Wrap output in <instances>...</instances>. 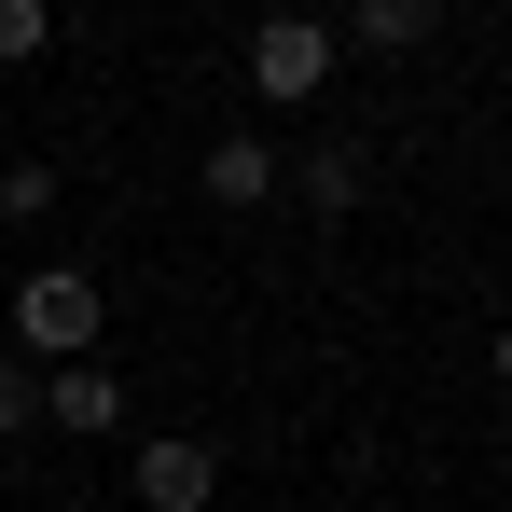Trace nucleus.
Returning <instances> with one entry per match:
<instances>
[{
    "instance_id": "nucleus-2",
    "label": "nucleus",
    "mask_w": 512,
    "mask_h": 512,
    "mask_svg": "<svg viewBox=\"0 0 512 512\" xmlns=\"http://www.w3.org/2000/svg\"><path fill=\"white\" fill-rule=\"evenodd\" d=\"M319 84H333V14H263L250 28V97L263 111H305Z\"/></svg>"
},
{
    "instance_id": "nucleus-3",
    "label": "nucleus",
    "mask_w": 512,
    "mask_h": 512,
    "mask_svg": "<svg viewBox=\"0 0 512 512\" xmlns=\"http://www.w3.org/2000/svg\"><path fill=\"white\" fill-rule=\"evenodd\" d=\"M208 208H236V222H250V208H277V194H291V167H277V139H250V125H236V139H208Z\"/></svg>"
},
{
    "instance_id": "nucleus-6",
    "label": "nucleus",
    "mask_w": 512,
    "mask_h": 512,
    "mask_svg": "<svg viewBox=\"0 0 512 512\" xmlns=\"http://www.w3.org/2000/svg\"><path fill=\"white\" fill-rule=\"evenodd\" d=\"M429 28H443L429 0H360V14H346V28H333V56H416Z\"/></svg>"
},
{
    "instance_id": "nucleus-9",
    "label": "nucleus",
    "mask_w": 512,
    "mask_h": 512,
    "mask_svg": "<svg viewBox=\"0 0 512 512\" xmlns=\"http://www.w3.org/2000/svg\"><path fill=\"white\" fill-rule=\"evenodd\" d=\"M28 429H42V374H28V360H0V443H28Z\"/></svg>"
},
{
    "instance_id": "nucleus-10",
    "label": "nucleus",
    "mask_w": 512,
    "mask_h": 512,
    "mask_svg": "<svg viewBox=\"0 0 512 512\" xmlns=\"http://www.w3.org/2000/svg\"><path fill=\"white\" fill-rule=\"evenodd\" d=\"M42 208H56V167H42V153H28V167H0V222H42Z\"/></svg>"
},
{
    "instance_id": "nucleus-7",
    "label": "nucleus",
    "mask_w": 512,
    "mask_h": 512,
    "mask_svg": "<svg viewBox=\"0 0 512 512\" xmlns=\"http://www.w3.org/2000/svg\"><path fill=\"white\" fill-rule=\"evenodd\" d=\"M291 194H305L319 222H346V208H360V153H346V139H319V153L291 167Z\"/></svg>"
},
{
    "instance_id": "nucleus-8",
    "label": "nucleus",
    "mask_w": 512,
    "mask_h": 512,
    "mask_svg": "<svg viewBox=\"0 0 512 512\" xmlns=\"http://www.w3.org/2000/svg\"><path fill=\"white\" fill-rule=\"evenodd\" d=\"M42 42H56V0H0V70H28Z\"/></svg>"
},
{
    "instance_id": "nucleus-4",
    "label": "nucleus",
    "mask_w": 512,
    "mask_h": 512,
    "mask_svg": "<svg viewBox=\"0 0 512 512\" xmlns=\"http://www.w3.org/2000/svg\"><path fill=\"white\" fill-rule=\"evenodd\" d=\"M222 499V457H208V443H139V512H208Z\"/></svg>"
},
{
    "instance_id": "nucleus-5",
    "label": "nucleus",
    "mask_w": 512,
    "mask_h": 512,
    "mask_svg": "<svg viewBox=\"0 0 512 512\" xmlns=\"http://www.w3.org/2000/svg\"><path fill=\"white\" fill-rule=\"evenodd\" d=\"M42 429H125V388H111V374H97V360H70V374H42Z\"/></svg>"
},
{
    "instance_id": "nucleus-1",
    "label": "nucleus",
    "mask_w": 512,
    "mask_h": 512,
    "mask_svg": "<svg viewBox=\"0 0 512 512\" xmlns=\"http://www.w3.org/2000/svg\"><path fill=\"white\" fill-rule=\"evenodd\" d=\"M97 319H111V305H97L84 263H28V291H14V346H28V360H56V374L97 360Z\"/></svg>"
},
{
    "instance_id": "nucleus-11",
    "label": "nucleus",
    "mask_w": 512,
    "mask_h": 512,
    "mask_svg": "<svg viewBox=\"0 0 512 512\" xmlns=\"http://www.w3.org/2000/svg\"><path fill=\"white\" fill-rule=\"evenodd\" d=\"M499 388H512V319H499Z\"/></svg>"
}]
</instances>
